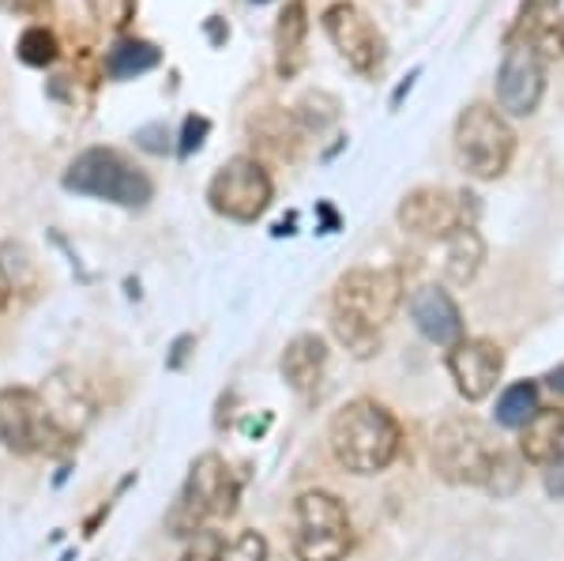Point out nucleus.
Masks as SVG:
<instances>
[{"mask_svg":"<svg viewBox=\"0 0 564 561\" xmlns=\"http://www.w3.org/2000/svg\"><path fill=\"white\" fill-rule=\"evenodd\" d=\"M327 449L335 464L350 475H380L395 464L403 449V427L399 419L377 400H350L327 422Z\"/></svg>","mask_w":564,"mask_h":561,"instance_id":"nucleus-1","label":"nucleus"},{"mask_svg":"<svg viewBox=\"0 0 564 561\" xmlns=\"http://www.w3.org/2000/svg\"><path fill=\"white\" fill-rule=\"evenodd\" d=\"M238 509V478L218 452H204L193 460L185 483L166 513L170 539H193L207 528V520L230 517Z\"/></svg>","mask_w":564,"mask_h":561,"instance_id":"nucleus-2","label":"nucleus"},{"mask_svg":"<svg viewBox=\"0 0 564 561\" xmlns=\"http://www.w3.org/2000/svg\"><path fill=\"white\" fill-rule=\"evenodd\" d=\"M61 185H65L68 193H76V196H95V201L129 207V212L148 207L151 196H154L151 177L113 148L79 151V155L68 162Z\"/></svg>","mask_w":564,"mask_h":561,"instance_id":"nucleus-3","label":"nucleus"},{"mask_svg":"<svg viewBox=\"0 0 564 561\" xmlns=\"http://www.w3.org/2000/svg\"><path fill=\"white\" fill-rule=\"evenodd\" d=\"M500 452L475 414H452L433 433V472L452 486H486Z\"/></svg>","mask_w":564,"mask_h":561,"instance_id":"nucleus-4","label":"nucleus"},{"mask_svg":"<svg viewBox=\"0 0 564 561\" xmlns=\"http://www.w3.org/2000/svg\"><path fill=\"white\" fill-rule=\"evenodd\" d=\"M354 547L350 513L332 490H305L294 501L290 550L297 561H347Z\"/></svg>","mask_w":564,"mask_h":561,"instance_id":"nucleus-5","label":"nucleus"},{"mask_svg":"<svg viewBox=\"0 0 564 561\" xmlns=\"http://www.w3.org/2000/svg\"><path fill=\"white\" fill-rule=\"evenodd\" d=\"M516 155V132L505 114L486 103H470L456 121V159L467 177L497 181Z\"/></svg>","mask_w":564,"mask_h":561,"instance_id":"nucleus-6","label":"nucleus"},{"mask_svg":"<svg viewBox=\"0 0 564 561\" xmlns=\"http://www.w3.org/2000/svg\"><path fill=\"white\" fill-rule=\"evenodd\" d=\"M478 196L467 193V188H436V185H422L411 188V193L399 201L395 219L411 238H425V241H448L452 234L467 230V226H478Z\"/></svg>","mask_w":564,"mask_h":561,"instance_id":"nucleus-7","label":"nucleus"},{"mask_svg":"<svg viewBox=\"0 0 564 561\" xmlns=\"http://www.w3.org/2000/svg\"><path fill=\"white\" fill-rule=\"evenodd\" d=\"M275 201V185L271 174L263 170L260 159L238 155L215 170L212 185H207V204L215 215L230 223H257Z\"/></svg>","mask_w":564,"mask_h":561,"instance_id":"nucleus-8","label":"nucleus"},{"mask_svg":"<svg viewBox=\"0 0 564 561\" xmlns=\"http://www.w3.org/2000/svg\"><path fill=\"white\" fill-rule=\"evenodd\" d=\"M406 298L403 268H350L339 276L332 294V313H347L384 332Z\"/></svg>","mask_w":564,"mask_h":561,"instance_id":"nucleus-9","label":"nucleus"},{"mask_svg":"<svg viewBox=\"0 0 564 561\" xmlns=\"http://www.w3.org/2000/svg\"><path fill=\"white\" fill-rule=\"evenodd\" d=\"M0 445L15 456L72 449L53 427L39 388H0Z\"/></svg>","mask_w":564,"mask_h":561,"instance_id":"nucleus-10","label":"nucleus"},{"mask_svg":"<svg viewBox=\"0 0 564 561\" xmlns=\"http://www.w3.org/2000/svg\"><path fill=\"white\" fill-rule=\"evenodd\" d=\"M324 34L332 39V45L339 50V57L358 72V76L372 79L388 61V45L384 34L377 31V23L361 12L350 0H335L324 8Z\"/></svg>","mask_w":564,"mask_h":561,"instance_id":"nucleus-11","label":"nucleus"},{"mask_svg":"<svg viewBox=\"0 0 564 561\" xmlns=\"http://www.w3.org/2000/svg\"><path fill=\"white\" fill-rule=\"evenodd\" d=\"M545 95V61L527 42L505 50L497 68V106L512 117H531Z\"/></svg>","mask_w":564,"mask_h":561,"instance_id":"nucleus-12","label":"nucleus"},{"mask_svg":"<svg viewBox=\"0 0 564 561\" xmlns=\"http://www.w3.org/2000/svg\"><path fill=\"white\" fill-rule=\"evenodd\" d=\"M444 366H448L452 381H456V392L467 403L486 400L497 388L500 374H505V350L497 347L494 339H463L444 355Z\"/></svg>","mask_w":564,"mask_h":561,"instance_id":"nucleus-13","label":"nucleus"},{"mask_svg":"<svg viewBox=\"0 0 564 561\" xmlns=\"http://www.w3.org/2000/svg\"><path fill=\"white\" fill-rule=\"evenodd\" d=\"M39 392L57 433L68 445H76L84 438V430L90 427V419H95V396H90L87 381L79 374H72V369H57V374H50V381Z\"/></svg>","mask_w":564,"mask_h":561,"instance_id":"nucleus-14","label":"nucleus"},{"mask_svg":"<svg viewBox=\"0 0 564 561\" xmlns=\"http://www.w3.org/2000/svg\"><path fill=\"white\" fill-rule=\"evenodd\" d=\"M406 313H411L414 328L430 343H436V347L452 350L456 343L467 339V324H463L456 298L444 291V287H417L406 298Z\"/></svg>","mask_w":564,"mask_h":561,"instance_id":"nucleus-15","label":"nucleus"},{"mask_svg":"<svg viewBox=\"0 0 564 561\" xmlns=\"http://www.w3.org/2000/svg\"><path fill=\"white\" fill-rule=\"evenodd\" d=\"M324 369H327V343L316 336V332H302V336H294L279 358L282 381L294 388L302 400H313V396L321 392Z\"/></svg>","mask_w":564,"mask_h":561,"instance_id":"nucleus-16","label":"nucleus"},{"mask_svg":"<svg viewBox=\"0 0 564 561\" xmlns=\"http://www.w3.org/2000/svg\"><path fill=\"white\" fill-rule=\"evenodd\" d=\"M249 136L260 151H271L275 159H294L302 148L305 129L297 125L294 110H282V106H263L260 114L249 117Z\"/></svg>","mask_w":564,"mask_h":561,"instance_id":"nucleus-17","label":"nucleus"},{"mask_svg":"<svg viewBox=\"0 0 564 561\" xmlns=\"http://www.w3.org/2000/svg\"><path fill=\"white\" fill-rule=\"evenodd\" d=\"M305 39H308V4L290 0L275 23V68L282 79H294L305 65Z\"/></svg>","mask_w":564,"mask_h":561,"instance_id":"nucleus-18","label":"nucleus"},{"mask_svg":"<svg viewBox=\"0 0 564 561\" xmlns=\"http://www.w3.org/2000/svg\"><path fill=\"white\" fill-rule=\"evenodd\" d=\"M564 452V407H542L520 430V456L527 464L545 467Z\"/></svg>","mask_w":564,"mask_h":561,"instance_id":"nucleus-19","label":"nucleus"},{"mask_svg":"<svg viewBox=\"0 0 564 561\" xmlns=\"http://www.w3.org/2000/svg\"><path fill=\"white\" fill-rule=\"evenodd\" d=\"M481 265H486V238L478 234V226H467V230L452 234L444 241V276H448V283L467 287L481 271Z\"/></svg>","mask_w":564,"mask_h":561,"instance_id":"nucleus-20","label":"nucleus"},{"mask_svg":"<svg viewBox=\"0 0 564 561\" xmlns=\"http://www.w3.org/2000/svg\"><path fill=\"white\" fill-rule=\"evenodd\" d=\"M162 65V50L148 39H117L106 53V76L124 84V79H135L143 72Z\"/></svg>","mask_w":564,"mask_h":561,"instance_id":"nucleus-21","label":"nucleus"},{"mask_svg":"<svg viewBox=\"0 0 564 561\" xmlns=\"http://www.w3.org/2000/svg\"><path fill=\"white\" fill-rule=\"evenodd\" d=\"M539 411H542V403H539V385L534 381L508 385L497 400V422L505 430H523Z\"/></svg>","mask_w":564,"mask_h":561,"instance_id":"nucleus-22","label":"nucleus"},{"mask_svg":"<svg viewBox=\"0 0 564 561\" xmlns=\"http://www.w3.org/2000/svg\"><path fill=\"white\" fill-rule=\"evenodd\" d=\"M332 332H335V339L347 347L350 358L366 362L372 355H380V328H372V324L358 321V316L332 313Z\"/></svg>","mask_w":564,"mask_h":561,"instance_id":"nucleus-23","label":"nucleus"},{"mask_svg":"<svg viewBox=\"0 0 564 561\" xmlns=\"http://www.w3.org/2000/svg\"><path fill=\"white\" fill-rule=\"evenodd\" d=\"M294 117H297V125H302L305 132L321 136L324 129H332V125L339 121V98L327 95V90H305V95L297 98V106H294Z\"/></svg>","mask_w":564,"mask_h":561,"instance_id":"nucleus-24","label":"nucleus"},{"mask_svg":"<svg viewBox=\"0 0 564 561\" xmlns=\"http://www.w3.org/2000/svg\"><path fill=\"white\" fill-rule=\"evenodd\" d=\"M15 57L23 61L26 68H45L61 57V45H57V34L50 26H26L15 42Z\"/></svg>","mask_w":564,"mask_h":561,"instance_id":"nucleus-25","label":"nucleus"},{"mask_svg":"<svg viewBox=\"0 0 564 561\" xmlns=\"http://www.w3.org/2000/svg\"><path fill=\"white\" fill-rule=\"evenodd\" d=\"M135 8H140V0H87V12L106 31H124L135 20Z\"/></svg>","mask_w":564,"mask_h":561,"instance_id":"nucleus-26","label":"nucleus"},{"mask_svg":"<svg viewBox=\"0 0 564 561\" xmlns=\"http://www.w3.org/2000/svg\"><path fill=\"white\" fill-rule=\"evenodd\" d=\"M520 483H523L520 460H516L512 452H500L494 472H489V478H486V490L497 494V497H508V494L520 490Z\"/></svg>","mask_w":564,"mask_h":561,"instance_id":"nucleus-27","label":"nucleus"},{"mask_svg":"<svg viewBox=\"0 0 564 561\" xmlns=\"http://www.w3.org/2000/svg\"><path fill=\"white\" fill-rule=\"evenodd\" d=\"M268 558H271L268 539H263L260 531H241L238 539L226 542V550L218 561H268Z\"/></svg>","mask_w":564,"mask_h":561,"instance_id":"nucleus-28","label":"nucleus"},{"mask_svg":"<svg viewBox=\"0 0 564 561\" xmlns=\"http://www.w3.org/2000/svg\"><path fill=\"white\" fill-rule=\"evenodd\" d=\"M207 132H212V121L204 114H188L185 125H181V140H177V155L181 159H193L199 148H204Z\"/></svg>","mask_w":564,"mask_h":561,"instance_id":"nucleus-29","label":"nucleus"},{"mask_svg":"<svg viewBox=\"0 0 564 561\" xmlns=\"http://www.w3.org/2000/svg\"><path fill=\"white\" fill-rule=\"evenodd\" d=\"M223 550H226L223 531L204 528L199 536L188 539V547H185V554H181V561H218V558H223Z\"/></svg>","mask_w":564,"mask_h":561,"instance_id":"nucleus-30","label":"nucleus"},{"mask_svg":"<svg viewBox=\"0 0 564 561\" xmlns=\"http://www.w3.org/2000/svg\"><path fill=\"white\" fill-rule=\"evenodd\" d=\"M135 143H140L143 151H151V155H166V151H170V129L162 121L143 125V129H135Z\"/></svg>","mask_w":564,"mask_h":561,"instance_id":"nucleus-31","label":"nucleus"},{"mask_svg":"<svg viewBox=\"0 0 564 561\" xmlns=\"http://www.w3.org/2000/svg\"><path fill=\"white\" fill-rule=\"evenodd\" d=\"M542 483H545V494L557 497V501H564V452L553 464L542 467Z\"/></svg>","mask_w":564,"mask_h":561,"instance_id":"nucleus-32","label":"nucleus"},{"mask_svg":"<svg viewBox=\"0 0 564 561\" xmlns=\"http://www.w3.org/2000/svg\"><path fill=\"white\" fill-rule=\"evenodd\" d=\"M193 347H196L193 336H177L174 350H170V358H166V369H181V366H185V358L193 355Z\"/></svg>","mask_w":564,"mask_h":561,"instance_id":"nucleus-33","label":"nucleus"},{"mask_svg":"<svg viewBox=\"0 0 564 561\" xmlns=\"http://www.w3.org/2000/svg\"><path fill=\"white\" fill-rule=\"evenodd\" d=\"M0 8L20 12V15H34V12H42V8H50V0H0Z\"/></svg>","mask_w":564,"mask_h":561,"instance_id":"nucleus-34","label":"nucleus"},{"mask_svg":"<svg viewBox=\"0 0 564 561\" xmlns=\"http://www.w3.org/2000/svg\"><path fill=\"white\" fill-rule=\"evenodd\" d=\"M204 31H207V39H212V45H226V39H230V26L218 20V15H212V20L204 23Z\"/></svg>","mask_w":564,"mask_h":561,"instance_id":"nucleus-35","label":"nucleus"},{"mask_svg":"<svg viewBox=\"0 0 564 561\" xmlns=\"http://www.w3.org/2000/svg\"><path fill=\"white\" fill-rule=\"evenodd\" d=\"M316 212H321V219H324V230H321V234L339 230V215H335V207H332V204H316Z\"/></svg>","mask_w":564,"mask_h":561,"instance_id":"nucleus-36","label":"nucleus"},{"mask_svg":"<svg viewBox=\"0 0 564 561\" xmlns=\"http://www.w3.org/2000/svg\"><path fill=\"white\" fill-rule=\"evenodd\" d=\"M414 79H417V68L411 72V76H406V84H399V87H395V95H391V110H399V103H403V95H411Z\"/></svg>","mask_w":564,"mask_h":561,"instance_id":"nucleus-37","label":"nucleus"},{"mask_svg":"<svg viewBox=\"0 0 564 561\" xmlns=\"http://www.w3.org/2000/svg\"><path fill=\"white\" fill-rule=\"evenodd\" d=\"M545 385H550L557 396H564V362H561L557 369H550V374H545Z\"/></svg>","mask_w":564,"mask_h":561,"instance_id":"nucleus-38","label":"nucleus"},{"mask_svg":"<svg viewBox=\"0 0 564 561\" xmlns=\"http://www.w3.org/2000/svg\"><path fill=\"white\" fill-rule=\"evenodd\" d=\"M8 298H12V279H8L4 268H0V310L8 305Z\"/></svg>","mask_w":564,"mask_h":561,"instance_id":"nucleus-39","label":"nucleus"},{"mask_svg":"<svg viewBox=\"0 0 564 561\" xmlns=\"http://www.w3.org/2000/svg\"><path fill=\"white\" fill-rule=\"evenodd\" d=\"M252 4H257V0H252ZM260 4H263V0H260Z\"/></svg>","mask_w":564,"mask_h":561,"instance_id":"nucleus-40","label":"nucleus"}]
</instances>
